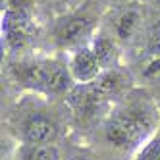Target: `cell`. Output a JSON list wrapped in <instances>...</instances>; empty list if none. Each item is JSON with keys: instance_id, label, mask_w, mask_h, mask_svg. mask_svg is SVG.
Listing matches in <instances>:
<instances>
[{"instance_id": "6da1fadb", "label": "cell", "mask_w": 160, "mask_h": 160, "mask_svg": "<svg viewBox=\"0 0 160 160\" xmlns=\"http://www.w3.org/2000/svg\"><path fill=\"white\" fill-rule=\"evenodd\" d=\"M158 114L147 97L118 104L104 122V137L116 148H141L156 129Z\"/></svg>"}, {"instance_id": "7a4b0ae2", "label": "cell", "mask_w": 160, "mask_h": 160, "mask_svg": "<svg viewBox=\"0 0 160 160\" xmlns=\"http://www.w3.org/2000/svg\"><path fill=\"white\" fill-rule=\"evenodd\" d=\"M16 79L33 91L44 95H64L70 93L75 83L70 68L54 60H27L14 66Z\"/></svg>"}, {"instance_id": "3957f363", "label": "cell", "mask_w": 160, "mask_h": 160, "mask_svg": "<svg viewBox=\"0 0 160 160\" xmlns=\"http://www.w3.org/2000/svg\"><path fill=\"white\" fill-rule=\"evenodd\" d=\"M33 27L31 4L27 0H10L2 21V33L8 47L12 50H23L31 41Z\"/></svg>"}, {"instance_id": "277c9868", "label": "cell", "mask_w": 160, "mask_h": 160, "mask_svg": "<svg viewBox=\"0 0 160 160\" xmlns=\"http://www.w3.org/2000/svg\"><path fill=\"white\" fill-rule=\"evenodd\" d=\"M58 123L54 118L35 112L25 118L18 128V137L23 145H52L58 137Z\"/></svg>"}, {"instance_id": "5b68a950", "label": "cell", "mask_w": 160, "mask_h": 160, "mask_svg": "<svg viewBox=\"0 0 160 160\" xmlns=\"http://www.w3.org/2000/svg\"><path fill=\"white\" fill-rule=\"evenodd\" d=\"M68 68H70V73L73 77V81L79 85L85 83H93L95 79H98L102 75V66L97 58V54L93 52L91 44H83L72 52L70 62H68Z\"/></svg>"}, {"instance_id": "8992f818", "label": "cell", "mask_w": 160, "mask_h": 160, "mask_svg": "<svg viewBox=\"0 0 160 160\" xmlns=\"http://www.w3.org/2000/svg\"><path fill=\"white\" fill-rule=\"evenodd\" d=\"M93 31V19L85 14H73L62 19L56 27V41L62 47H83V41Z\"/></svg>"}, {"instance_id": "52a82bcc", "label": "cell", "mask_w": 160, "mask_h": 160, "mask_svg": "<svg viewBox=\"0 0 160 160\" xmlns=\"http://www.w3.org/2000/svg\"><path fill=\"white\" fill-rule=\"evenodd\" d=\"M91 48L97 54L102 70H114V68H116V64H118V47H116V41L110 35L98 33L97 37H93Z\"/></svg>"}, {"instance_id": "ba28073f", "label": "cell", "mask_w": 160, "mask_h": 160, "mask_svg": "<svg viewBox=\"0 0 160 160\" xmlns=\"http://www.w3.org/2000/svg\"><path fill=\"white\" fill-rule=\"evenodd\" d=\"M141 25V12L137 8H128L114 21V33L120 41H129Z\"/></svg>"}, {"instance_id": "9c48e42d", "label": "cell", "mask_w": 160, "mask_h": 160, "mask_svg": "<svg viewBox=\"0 0 160 160\" xmlns=\"http://www.w3.org/2000/svg\"><path fill=\"white\" fill-rule=\"evenodd\" d=\"M18 160H62L60 151L52 145H21L18 151Z\"/></svg>"}, {"instance_id": "30bf717a", "label": "cell", "mask_w": 160, "mask_h": 160, "mask_svg": "<svg viewBox=\"0 0 160 160\" xmlns=\"http://www.w3.org/2000/svg\"><path fill=\"white\" fill-rule=\"evenodd\" d=\"M137 160H160V137H151L139 148Z\"/></svg>"}, {"instance_id": "8fae6325", "label": "cell", "mask_w": 160, "mask_h": 160, "mask_svg": "<svg viewBox=\"0 0 160 160\" xmlns=\"http://www.w3.org/2000/svg\"><path fill=\"white\" fill-rule=\"evenodd\" d=\"M145 77H160V56H152V60L145 66Z\"/></svg>"}, {"instance_id": "7c38bea8", "label": "cell", "mask_w": 160, "mask_h": 160, "mask_svg": "<svg viewBox=\"0 0 160 160\" xmlns=\"http://www.w3.org/2000/svg\"><path fill=\"white\" fill-rule=\"evenodd\" d=\"M148 52H151L152 56H160V31L156 33V37L152 39L151 47H148Z\"/></svg>"}, {"instance_id": "4fadbf2b", "label": "cell", "mask_w": 160, "mask_h": 160, "mask_svg": "<svg viewBox=\"0 0 160 160\" xmlns=\"http://www.w3.org/2000/svg\"><path fill=\"white\" fill-rule=\"evenodd\" d=\"M68 160H85V158H81V156H72V158H68Z\"/></svg>"}]
</instances>
